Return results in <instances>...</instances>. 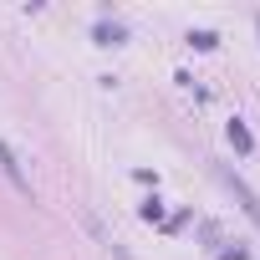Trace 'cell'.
Segmentation results:
<instances>
[{"mask_svg": "<svg viewBox=\"0 0 260 260\" xmlns=\"http://www.w3.org/2000/svg\"><path fill=\"white\" fill-rule=\"evenodd\" d=\"M214 174H219V179H224V184H230V194H235V199H240V204H245V214H250V219H255V224H260V199H255V194H250V189H245V184H240V179H235V174H230V169H214Z\"/></svg>", "mask_w": 260, "mask_h": 260, "instance_id": "1", "label": "cell"}, {"mask_svg": "<svg viewBox=\"0 0 260 260\" xmlns=\"http://www.w3.org/2000/svg\"><path fill=\"white\" fill-rule=\"evenodd\" d=\"M0 169H6V174H11V184H16V189L31 199V179L21 174V164H16V153H11V143H6V138H0Z\"/></svg>", "mask_w": 260, "mask_h": 260, "instance_id": "2", "label": "cell"}, {"mask_svg": "<svg viewBox=\"0 0 260 260\" xmlns=\"http://www.w3.org/2000/svg\"><path fill=\"white\" fill-rule=\"evenodd\" d=\"M230 143H235L240 153H250V148H255V138L245 133V122H230Z\"/></svg>", "mask_w": 260, "mask_h": 260, "instance_id": "3", "label": "cell"}]
</instances>
